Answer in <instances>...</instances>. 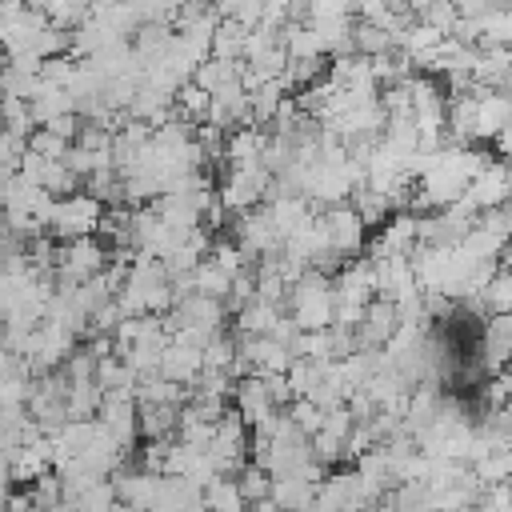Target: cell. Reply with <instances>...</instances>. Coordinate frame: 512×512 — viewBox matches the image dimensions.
<instances>
[{
	"label": "cell",
	"instance_id": "obj_1",
	"mask_svg": "<svg viewBox=\"0 0 512 512\" xmlns=\"http://www.w3.org/2000/svg\"><path fill=\"white\" fill-rule=\"evenodd\" d=\"M508 364H512V312L488 316L480 332V372L500 376Z\"/></svg>",
	"mask_w": 512,
	"mask_h": 512
},
{
	"label": "cell",
	"instance_id": "obj_4",
	"mask_svg": "<svg viewBox=\"0 0 512 512\" xmlns=\"http://www.w3.org/2000/svg\"><path fill=\"white\" fill-rule=\"evenodd\" d=\"M496 148H500V152L508 156V164H512V120L500 128V136H496Z\"/></svg>",
	"mask_w": 512,
	"mask_h": 512
},
{
	"label": "cell",
	"instance_id": "obj_3",
	"mask_svg": "<svg viewBox=\"0 0 512 512\" xmlns=\"http://www.w3.org/2000/svg\"><path fill=\"white\" fill-rule=\"evenodd\" d=\"M324 220V236H328V252H336V256H352L360 244H364V220L348 208V204H340V208H328V216H320Z\"/></svg>",
	"mask_w": 512,
	"mask_h": 512
},
{
	"label": "cell",
	"instance_id": "obj_2",
	"mask_svg": "<svg viewBox=\"0 0 512 512\" xmlns=\"http://www.w3.org/2000/svg\"><path fill=\"white\" fill-rule=\"evenodd\" d=\"M476 96V120H472V140H496L500 128L512 120V96L488 92V88H472Z\"/></svg>",
	"mask_w": 512,
	"mask_h": 512
},
{
	"label": "cell",
	"instance_id": "obj_5",
	"mask_svg": "<svg viewBox=\"0 0 512 512\" xmlns=\"http://www.w3.org/2000/svg\"><path fill=\"white\" fill-rule=\"evenodd\" d=\"M508 188H512V164H508Z\"/></svg>",
	"mask_w": 512,
	"mask_h": 512
}]
</instances>
